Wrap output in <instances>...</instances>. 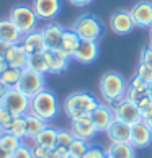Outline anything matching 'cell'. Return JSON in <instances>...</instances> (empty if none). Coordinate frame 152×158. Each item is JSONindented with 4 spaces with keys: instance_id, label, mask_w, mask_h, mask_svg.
Here are the masks:
<instances>
[{
    "instance_id": "obj_5",
    "label": "cell",
    "mask_w": 152,
    "mask_h": 158,
    "mask_svg": "<svg viewBox=\"0 0 152 158\" xmlns=\"http://www.w3.org/2000/svg\"><path fill=\"white\" fill-rule=\"evenodd\" d=\"M8 20L13 23L23 34L38 30L39 18L36 16V13H34L33 7H28V5H15V7H11L10 11H8Z\"/></svg>"
},
{
    "instance_id": "obj_3",
    "label": "cell",
    "mask_w": 152,
    "mask_h": 158,
    "mask_svg": "<svg viewBox=\"0 0 152 158\" xmlns=\"http://www.w3.org/2000/svg\"><path fill=\"white\" fill-rule=\"evenodd\" d=\"M30 113L39 116V118L44 119L46 122L54 121L57 118V114H59V101H57L56 95L48 88H44L39 93H36V95L31 98Z\"/></svg>"
},
{
    "instance_id": "obj_42",
    "label": "cell",
    "mask_w": 152,
    "mask_h": 158,
    "mask_svg": "<svg viewBox=\"0 0 152 158\" xmlns=\"http://www.w3.org/2000/svg\"><path fill=\"white\" fill-rule=\"evenodd\" d=\"M72 5H75V7H85V5H89L92 3L93 0H69Z\"/></svg>"
},
{
    "instance_id": "obj_17",
    "label": "cell",
    "mask_w": 152,
    "mask_h": 158,
    "mask_svg": "<svg viewBox=\"0 0 152 158\" xmlns=\"http://www.w3.org/2000/svg\"><path fill=\"white\" fill-rule=\"evenodd\" d=\"M43 36H44V43H46V48L48 51H57L61 48V43H62V36H64V28L59 25V23H54L51 21L48 23L43 30Z\"/></svg>"
},
{
    "instance_id": "obj_32",
    "label": "cell",
    "mask_w": 152,
    "mask_h": 158,
    "mask_svg": "<svg viewBox=\"0 0 152 158\" xmlns=\"http://www.w3.org/2000/svg\"><path fill=\"white\" fill-rule=\"evenodd\" d=\"M74 132L72 131H66V129H57V145L61 147H69L74 142Z\"/></svg>"
},
{
    "instance_id": "obj_44",
    "label": "cell",
    "mask_w": 152,
    "mask_h": 158,
    "mask_svg": "<svg viewBox=\"0 0 152 158\" xmlns=\"http://www.w3.org/2000/svg\"><path fill=\"white\" fill-rule=\"evenodd\" d=\"M7 48H8V44H5V43H2V41H0V56H3V54H5Z\"/></svg>"
},
{
    "instance_id": "obj_37",
    "label": "cell",
    "mask_w": 152,
    "mask_h": 158,
    "mask_svg": "<svg viewBox=\"0 0 152 158\" xmlns=\"http://www.w3.org/2000/svg\"><path fill=\"white\" fill-rule=\"evenodd\" d=\"M145 95H149V93H142V91H137V90L131 88V86H128V90H126V96H124V98L137 104V103L141 101V99H142Z\"/></svg>"
},
{
    "instance_id": "obj_49",
    "label": "cell",
    "mask_w": 152,
    "mask_h": 158,
    "mask_svg": "<svg viewBox=\"0 0 152 158\" xmlns=\"http://www.w3.org/2000/svg\"><path fill=\"white\" fill-rule=\"evenodd\" d=\"M3 132H5V131H3V129H2V126H0V135H2Z\"/></svg>"
},
{
    "instance_id": "obj_33",
    "label": "cell",
    "mask_w": 152,
    "mask_h": 158,
    "mask_svg": "<svg viewBox=\"0 0 152 158\" xmlns=\"http://www.w3.org/2000/svg\"><path fill=\"white\" fill-rule=\"evenodd\" d=\"M136 75H137L139 78H142L144 81H147V83L152 85V67L145 65V64H142V62H139L137 70H136Z\"/></svg>"
},
{
    "instance_id": "obj_34",
    "label": "cell",
    "mask_w": 152,
    "mask_h": 158,
    "mask_svg": "<svg viewBox=\"0 0 152 158\" xmlns=\"http://www.w3.org/2000/svg\"><path fill=\"white\" fill-rule=\"evenodd\" d=\"M13 118H15V116L11 114L7 108L0 106V126H2L3 131H8V127L11 124V121H13Z\"/></svg>"
},
{
    "instance_id": "obj_48",
    "label": "cell",
    "mask_w": 152,
    "mask_h": 158,
    "mask_svg": "<svg viewBox=\"0 0 152 158\" xmlns=\"http://www.w3.org/2000/svg\"><path fill=\"white\" fill-rule=\"evenodd\" d=\"M149 44L152 46V28H150V31H149Z\"/></svg>"
},
{
    "instance_id": "obj_15",
    "label": "cell",
    "mask_w": 152,
    "mask_h": 158,
    "mask_svg": "<svg viewBox=\"0 0 152 158\" xmlns=\"http://www.w3.org/2000/svg\"><path fill=\"white\" fill-rule=\"evenodd\" d=\"M71 131L74 132L75 137L82 140H92L98 134L90 116H84V118L71 121Z\"/></svg>"
},
{
    "instance_id": "obj_10",
    "label": "cell",
    "mask_w": 152,
    "mask_h": 158,
    "mask_svg": "<svg viewBox=\"0 0 152 158\" xmlns=\"http://www.w3.org/2000/svg\"><path fill=\"white\" fill-rule=\"evenodd\" d=\"M110 26H111L113 33L121 34V36L129 34L136 28L129 10H116L111 15V18H110Z\"/></svg>"
},
{
    "instance_id": "obj_12",
    "label": "cell",
    "mask_w": 152,
    "mask_h": 158,
    "mask_svg": "<svg viewBox=\"0 0 152 158\" xmlns=\"http://www.w3.org/2000/svg\"><path fill=\"white\" fill-rule=\"evenodd\" d=\"M61 0H33V10L39 20H54L61 13Z\"/></svg>"
},
{
    "instance_id": "obj_9",
    "label": "cell",
    "mask_w": 152,
    "mask_h": 158,
    "mask_svg": "<svg viewBox=\"0 0 152 158\" xmlns=\"http://www.w3.org/2000/svg\"><path fill=\"white\" fill-rule=\"evenodd\" d=\"M134 26L141 30H150L152 28V2H139L129 10Z\"/></svg>"
},
{
    "instance_id": "obj_7",
    "label": "cell",
    "mask_w": 152,
    "mask_h": 158,
    "mask_svg": "<svg viewBox=\"0 0 152 158\" xmlns=\"http://www.w3.org/2000/svg\"><path fill=\"white\" fill-rule=\"evenodd\" d=\"M18 90H21L25 95L33 98L36 93L46 88V75L41 72H34L31 69H23L21 78L18 81Z\"/></svg>"
},
{
    "instance_id": "obj_43",
    "label": "cell",
    "mask_w": 152,
    "mask_h": 158,
    "mask_svg": "<svg viewBox=\"0 0 152 158\" xmlns=\"http://www.w3.org/2000/svg\"><path fill=\"white\" fill-rule=\"evenodd\" d=\"M8 69V64H7V60H5V57L3 56H0V75H2L5 70Z\"/></svg>"
},
{
    "instance_id": "obj_22",
    "label": "cell",
    "mask_w": 152,
    "mask_h": 158,
    "mask_svg": "<svg viewBox=\"0 0 152 158\" xmlns=\"http://www.w3.org/2000/svg\"><path fill=\"white\" fill-rule=\"evenodd\" d=\"M105 134L108 135V139L111 140V142H129V139H131V126L115 119L111 122V126L106 129Z\"/></svg>"
},
{
    "instance_id": "obj_8",
    "label": "cell",
    "mask_w": 152,
    "mask_h": 158,
    "mask_svg": "<svg viewBox=\"0 0 152 158\" xmlns=\"http://www.w3.org/2000/svg\"><path fill=\"white\" fill-rule=\"evenodd\" d=\"M113 113H115V119L116 121H121L124 124H136V122L142 121L141 118V111H139L137 104L129 101V99L123 98L121 101H118L116 104H113Z\"/></svg>"
},
{
    "instance_id": "obj_47",
    "label": "cell",
    "mask_w": 152,
    "mask_h": 158,
    "mask_svg": "<svg viewBox=\"0 0 152 158\" xmlns=\"http://www.w3.org/2000/svg\"><path fill=\"white\" fill-rule=\"evenodd\" d=\"M144 122H145V124H147V127H149L150 131H152V116H150L149 119H144Z\"/></svg>"
},
{
    "instance_id": "obj_4",
    "label": "cell",
    "mask_w": 152,
    "mask_h": 158,
    "mask_svg": "<svg viewBox=\"0 0 152 158\" xmlns=\"http://www.w3.org/2000/svg\"><path fill=\"white\" fill-rule=\"evenodd\" d=\"M72 30L77 33V36L82 41H100L103 36V23L102 20L95 15H82L77 18V21L74 23Z\"/></svg>"
},
{
    "instance_id": "obj_18",
    "label": "cell",
    "mask_w": 152,
    "mask_h": 158,
    "mask_svg": "<svg viewBox=\"0 0 152 158\" xmlns=\"http://www.w3.org/2000/svg\"><path fill=\"white\" fill-rule=\"evenodd\" d=\"M5 60H7L8 67H13V69H26V60H28V54L26 51L23 49L21 44H11L7 48L5 51Z\"/></svg>"
},
{
    "instance_id": "obj_21",
    "label": "cell",
    "mask_w": 152,
    "mask_h": 158,
    "mask_svg": "<svg viewBox=\"0 0 152 158\" xmlns=\"http://www.w3.org/2000/svg\"><path fill=\"white\" fill-rule=\"evenodd\" d=\"M44 57H46V62H48V73L51 75H59L66 72L69 69V64H71V59L62 57L56 51H46Z\"/></svg>"
},
{
    "instance_id": "obj_16",
    "label": "cell",
    "mask_w": 152,
    "mask_h": 158,
    "mask_svg": "<svg viewBox=\"0 0 152 158\" xmlns=\"http://www.w3.org/2000/svg\"><path fill=\"white\" fill-rule=\"evenodd\" d=\"M98 51H100V48H98L97 41H80L77 51L72 56V60L80 64H92L93 60H97Z\"/></svg>"
},
{
    "instance_id": "obj_27",
    "label": "cell",
    "mask_w": 152,
    "mask_h": 158,
    "mask_svg": "<svg viewBox=\"0 0 152 158\" xmlns=\"http://www.w3.org/2000/svg\"><path fill=\"white\" fill-rule=\"evenodd\" d=\"M21 143H23V140L18 139L16 135H13V134L8 132V131H5L2 135H0V147H2L5 152H8L10 155L13 153V152L18 148Z\"/></svg>"
},
{
    "instance_id": "obj_30",
    "label": "cell",
    "mask_w": 152,
    "mask_h": 158,
    "mask_svg": "<svg viewBox=\"0 0 152 158\" xmlns=\"http://www.w3.org/2000/svg\"><path fill=\"white\" fill-rule=\"evenodd\" d=\"M8 132H11L13 135H16L21 140H25L26 139V119H25V116H15L10 127H8Z\"/></svg>"
},
{
    "instance_id": "obj_39",
    "label": "cell",
    "mask_w": 152,
    "mask_h": 158,
    "mask_svg": "<svg viewBox=\"0 0 152 158\" xmlns=\"http://www.w3.org/2000/svg\"><path fill=\"white\" fill-rule=\"evenodd\" d=\"M31 152H33L34 158H49V155H51V150L41 147V145H36V143L31 147Z\"/></svg>"
},
{
    "instance_id": "obj_38",
    "label": "cell",
    "mask_w": 152,
    "mask_h": 158,
    "mask_svg": "<svg viewBox=\"0 0 152 158\" xmlns=\"http://www.w3.org/2000/svg\"><path fill=\"white\" fill-rule=\"evenodd\" d=\"M49 158H71V155H69V148L67 147H61V145H56V147L51 150Z\"/></svg>"
},
{
    "instance_id": "obj_45",
    "label": "cell",
    "mask_w": 152,
    "mask_h": 158,
    "mask_svg": "<svg viewBox=\"0 0 152 158\" xmlns=\"http://www.w3.org/2000/svg\"><path fill=\"white\" fill-rule=\"evenodd\" d=\"M0 158H10V153H8V152H5L2 147H0Z\"/></svg>"
},
{
    "instance_id": "obj_50",
    "label": "cell",
    "mask_w": 152,
    "mask_h": 158,
    "mask_svg": "<svg viewBox=\"0 0 152 158\" xmlns=\"http://www.w3.org/2000/svg\"><path fill=\"white\" fill-rule=\"evenodd\" d=\"M106 158H108V156H106Z\"/></svg>"
},
{
    "instance_id": "obj_41",
    "label": "cell",
    "mask_w": 152,
    "mask_h": 158,
    "mask_svg": "<svg viewBox=\"0 0 152 158\" xmlns=\"http://www.w3.org/2000/svg\"><path fill=\"white\" fill-rule=\"evenodd\" d=\"M141 111V118H142V121L144 119H149L150 116H152V101L147 104V106H144L142 109H139Z\"/></svg>"
},
{
    "instance_id": "obj_31",
    "label": "cell",
    "mask_w": 152,
    "mask_h": 158,
    "mask_svg": "<svg viewBox=\"0 0 152 158\" xmlns=\"http://www.w3.org/2000/svg\"><path fill=\"white\" fill-rule=\"evenodd\" d=\"M128 86H131V88L137 90V91H142V93H152V85L147 83V81H144L142 78H139L137 75H134V77L129 80Z\"/></svg>"
},
{
    "instance_id": "obj_14",
    "label": "cell",
    "mask_w": 152,
    "mask_h": 158,
    "mask_svg": "<svg viewBox=\"0 0 152 158\" xmlns=\"http://www.w3.org/2000/svg\"><path fill=\"white\" fill-rule=\"evenodd\" d=\"M90 118H92L98 132H106V129L111 126V122L115 121L113 108L110 106V104H98V106L90 113Z\"/></svg>"
},
{
    "instance_id": "obj_26",
    "label": "cell",
    "mask_w": 152,
    "mask_h": 158,
    "mask_svg": "<svg viewBox=\"0 0 152 158\" xmlns=\"http://www.w3.org/2000/svg\"><path fill=\"white\" fill-rule=\"evenodd\" d=\"M21 72H23L21 69L8 67L2 75H0V81H2V85H3L7 90L16 88V86H18V81H20V78H21Z\"/></svg>"
},
{
    "instance_id": "obj_36",
    "label": "cell",
    "mask_w": 152,
    "mask_h": 158,
    "mask_svg": "<svg viewBox=\"0 0 152 158\" xmlns=\"http://www.w3.org/2000/svg\"><path fill=\"white\" fill-rule=\"evenodd\" d=\"M82 158H106V152L98 145H90V148L87 150V153Z\"/></svg>"
},
{
    "instance_id": "obj_35",
    "label": "cell",
    "mask_w": 152,
    "mask_h": 158,
    "mask_svg": "<svg viewBox=\"0 0 152 158\" xmlns=\"http://www.w3.org/2000/svg\"><path fill=\"white\" fill-rule=\"evenodd\" d=\"M10 158H34L33 156V152H31V147L30 145H26L23 142L18 148H16L13 153L10 155Z\"/></svg>"
},
{
    "instance_id": "obj_40",
    "label": "cell",
    "mask_w": 152,
    "mask_h": 158,
    "mask_svg": "<svg viewBox=\"0 0 152 158\" xmlns=\"http://www.w3.org/2000/svg\"><path fill=\"white\" fill-rule=\"evenodd\" d=\"M139 62H142V64H145V65L152 67V46H150V44L147 46V48L142 49V52H141V60H139Z\"/></svg>"
},
{
    "instance_id": "obj_13",
    "label": "cell",
    "mask_w": 152,
    "mask_h": 158,
    "mask_svg": "<svg viewBox=\"0 0 152 158\" xmlns=\"http://www.w3.org/2000/svg\"><path fill=\"white\" fill-rule=\"evenodd\" d=\"M20 44L23 46V49L26 51L28 56L43 54V52L48 51V48H46V43H44L43 31H41V30H34V31H31V33L23 34V39H21Z\"/></svg>"
},
{
    "instance_id": "obj_1",
    "label": "cell",
    "mask_w": 152,
    "mask_h": 158,
    "mask_svg": "<svg viewBox=\"0 0 152 158\" xmlns=\"http://www.w3.org/2000/svg\"><path fill=\"white\" fill-rule=\"evenodd\" d=\"M98 99L87 91H75L71 93L62 103V109L71 121L90 116V113L98 106Z\"/></svg>"
},
{
    "instance_id": "obj_6",
    "label": "cell",
    "mask_w": 152,
    "mask_h": 158,
    "mask_svg": "<svg viewBox=\"0 0 152 158\" xmlns=\"http://www.w3.org/2000/svg\"><path fill=\"white\" fill-rule=\"evenodd\" d=\"M31 98L25 95L18 88H10L5 91L3 98L0 99V106L7 108L13 116H25L30 113Z\"/></svg>"
},
{
    "instance_id": "obj_20",
    "label": "cell",
    "mask_w": 152,
    "mask_h": 158,
    "mask_svg": "<svg viewBox=\"0 0 152 158\" xmlns=\"http://www.w3.org/2000/svg\"><path fill=\"white\" fill-rule=\"evenodd\" d=\"M80 41L82 39L77 36V33H75L74 30H66V31H64V36H62L61 48L57 49L56 52H57V54H61L62 57H66V59L72 60V56H74V52L77 51Z\"/></svg>"
},
{
    "instance_id": "obj_24",
    "label": "cell",
    "mask_w": 152,
    "mask_h": 158,
    "mask_svg": "<svg viewBox=\"0 0 152 158\" xmlns=\"http://www.w3.org/2000/svg\"><path fill=\"white\" fill-rule=\"evenodd\" d=\"M34 143L41 145V147H44L48 150H52L57 145V129L48 124L36 137H34Z\"/></svg>"
},
{
    "instance_id": "obj_46",
    "label": "cell",
    "mask_w": 152,
    "mask_h": 158,
    "mask_svg": "<svg viewBox=\"0 0 152 158\" xmlns=\"http://www.w3.org/2000/svg\"><path fill=\"white\" fill-rule=\"evenodd\" d=\"M5 91H7V88H5V86L2 85V81H0V99L3 98V95H5Z\"/></svg>"
},
{
    "instance_id": "obj_19",
    "label": "cell",
    "mask_w": 152,
    "mask_h": 158,
    "mask_svg": "<svg viewBox=\"0 0 152 158\" xmlns=\"http://www.w3.org/2000/svg\"><path fill=\"white\" fill-rule=\"evenodd\" d=\"M23 39V33L16 28L8 18L0 20V41L5 44H20Z\"/></svg>"
},
{
    "instance_id": "obj_2",
    "label": "cell",
    "mask_w": 152,
    "mask_h": 158,
    "mask_svg": "<svg viewBox=\"0 0 152 158\" xmlns=\"http://www.w3.org/2000/svg\"><path fill=\"white\" fill-rule=\"evenodd\" d=\"M128 83L118 72H105L100 78V95L103 101L113 106L126 96Z\"/></svg>"
},
{
    "instance_id": "obj_23",
    "label": "cell",
    "mask_w": 152,
    "mask_h": 158,
    "mask_svg": "<svg viewBox=\"0 0 152 158\" xmlns=\"http://www.w3.org/2000/svg\"><path fill=\"white\" fill-rule=\"evenodd\" d=\"M105 152L108 158H136V148L129 142H111Z\"/></svg>"
},
{
    "instance_id": "obj_29",
    "label": "cell",
    "mask_w": 152,
    "mask_h": 158,
    "mask_svg": "<svg viewBox=\"0 0 152 158\" xmlns=\"http://www.w3.org/2000/svg\"><path fill=\"white\" fill-rule=\"evenodd\" d=\"M67 148H69V155H71V158H82L87 153V150L90 148V143H89V140H82V139L75 137L74 142L69 145Z\"/></svg>"
},
{
    "instance_id": "obj_28",
    "label": "cell",
    "mask_w": 152,
    "mask_h": 158,
    "mask_svg": "<svg viewBox=\"0 0 152 158\" xmlns=\"http://www.w3.org/2000/svg\"><path fill=\"white\" fill-rule=\"evenodd\" d=\"M26 69H31V70H34V72H41V73L48 75V62H46L44 52H43V54H33V56H28Z\"/></svg>"
},
{
    "instance_id": "obj_11",
    "label": "cell",
    "mask_w": 152,
    "mask_h": 158,
    "mask_svg": "<svg viewBox=\"0 0 152 158\" xmlns=\"http://www.w3.org/2000/svg\"><path fill=\"white\" fill-rule=\"evenodd\" d=\"M129 143L134 148H145L152 143V131L144 121H139L131 126V139Z\"/></svg>"
},
{
    "instance_id": "obj_25",
    "label": "cell",
    "mask_w": 152,
    "mask_h": 158,
    "mask_svg": "<svg viewBox=\"0 0 152 158\" xmlns=\"http://www.w3.org/2000/svg\"><path fill=\"white\" fill-rule=\"evenodd\" d=\"M25 119H26V139L25 140H34V137L48 126V122L44 119H41L39 116L33 114V113L25 114Z\"/></svg>"
}]
</instances>
